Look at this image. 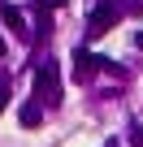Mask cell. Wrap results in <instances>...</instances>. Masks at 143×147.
<instances>
[{
    "label": "cell",
    "mask_w": 143,
    "mask_h": 147,
    "mask_svg": "<svg viewBox=\"0 0 143 147\" xmlns=\"http://www.w3.org/2000/svg\"><path fill=\"white\" fill-rule=\"evenodd\" d=\"M35 100L61 104V65L56 61H39V69H35Z\"/></svg>",
    "instance_id": "6da1fadb"
},
{
    "label": "cell",
    "mask_w": 143,
    "mask_h": 147,
    "mask_svg": "<svg viewBox=\"0 0 143 147\" xmlns=\"http://www.w3.org/2000/svg\"><path fill=\"white\" fill-rule=\"evenodd\" d=\"M100 65H108V61H104V56H91V52H74V78H78V82H87Z\"/></svg>",
    "instance_id": "7a4b0ae2"
},
{
    "label": "cell",
    "mask_w": 143,
    "mask_h": 147,
    "mask_svg": "<svg viewBox=\"0 0 143 147\" xmlns=\"http://www.w3.org/2000/svg\"><path fill=\"white\" fill-rule=\"evenodd\" d=\"M113 22H117V9H113V5H100V9L91 13V22H87V35H104Z\"/></svg>",
    "instance_id": "3957f363"
},
{
    "label": "cell",
    "mask_w": 143,
    "mask_h": 147,
    "mask_svg": "<svg viewBox=\"0 0 143 147\" xmlns=\"http://www.w3.org/2000/svg\"><path fill=\"white\" fill-rule=\"evenodd\" d=\"M0 18H5V26L18 35V39H26L30 30H26V18H22V9H13V5H0Z\"/></svg>",
    "instance_id": "277c9868"
},
{
    "label": "cell",
    "mask_w": 143,
    "mask_h": 147,
    "mask_svg": "<svg viewBox=\"0 0 143 147\" xmlns=\"http://www.w3.org/2000/svg\"><path fill=\"white\" fill-rule=\"evenodd\" d=\"M18 117H22V125H39V121H43V113H39V104H26V108H22Z\"/></svg>",
    "instance_id": "5b68a950"
},
{
    "label": "cell",
    "mask_w": 143,
    "mask_h": 147,
    "mask_svg": "<svg viewBox=\"0 0 143 147\" xmlns=\"http://www.w3.org/2000/svg\"><path fill=\"white\" fill-rule=\"evenodd\" d=\"M130 143H134V147H143V121H134V125H130Z\"/></svg>",
    "instance_id": "8992f818"
},
{
    "label": "cell",
    "mask_w": 143,
    "mask_h": 147,
    "mask_svg": "<svg viewBox=\"0 0 143 147\" xmlns=\"http://www.w3.org/2000/svg\"><path fill=\"white\" fill-rule=\"evenodd\" d=\"M9 108V82H0V113Z\"/></svg>",
    "instance_id": "52a82bcc"
},
{
    "label": "cell",
    "mask_w": 143,
    "mask_h": 147,
    "mask_svg": "<svg viewBox=\"0 0 143 147\" xmlns=\"http://www.w3.org/2000/svg\"><path fill=\"white\" fill-rule=\"evenodd\" d=\"M39 5H43V9H61V5H65V0H39Z\"/></svg>",
    "instance_id": "ba28073f"
},
{
    "label": "cell",
    "mask_w": 143,
    "mask_h": 147,
    "mask_svg": "<svg viewBox=\"0 0 143 147\" xmlns=\"http://www.w3.org/2000/svg\"><path fill=\"white\" fill-rule=\"evenodd\" d=\"M134 43H139V48H143V30H139V35H134Z\"/></svg>",
    "instance_id": "9c48e42d"
},
{
    "label": "cell",
    "mask_w": 143,
    "mask_h": 147,
    "mask_svg": "<svg viewBox=\"0 0 143 147\" xmlns=\"http://www.w3.org/2000/svg\"><path fill=\"white\" fill-rule=\"evenodd\" d=\"M0 56H5V39H0Z\"/></svg>",
    "instance_id": "30bf717a"
}]
</instances>
